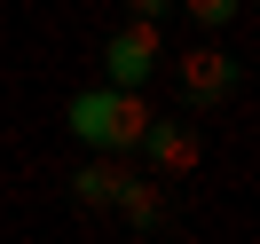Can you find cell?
Listing matches in <instances>:
<instances>
[{
  "instance_id": "6",
  "label": "cell",
  "mask_w": 260,
  "mask_h": 244,
  "mask_svg": "<svg viewBox=\"0 0 260 244\" xmlns=\"http://www.w3.org/2000/svg\"><path fill=\"white\" fill-rule=\"evenodd\" d=\"M118 213H126V228H166V189L158 181H142V173H126L118 181V197H111Z\"/></svg>"
},
{
  "instance_id": "7",
  "label": "cell",
  "mask_w": 260,
  "mask_h": 244,
  "mask_svg": "<svg viewBox=\"0 0 260 244\" xmlns=\"http://www.w3.org/2000/svg\"><path fill=\"white\" fill-rule=\"evenodd\" d=\"M174 8H189L197 32H221V24H237V16H244V0H174Z\"/></svg>"
},
{
  "instance_id": "8",
  "label": "cell",
  "mask_w": 260,
  "mask_h": 244,
  "mask_svg": "<svg viewBox=\"0 0 260 244\" xmlns=\"http://www.w3.org/2000/svg\"><path fill=\"white\" fill-rule=\"evenodd\" d=\"M166 8H174V0H126V16H134V24H158Z\"/></svg>"
},
{
  "instance_id": "2",
  "label": "cell",
  "mask_w": 260,
  "mask_h": 244,
  "mask_svg": "<svg viewBox=\"0 0 260 244\" xmlns=\"http://www.w3.org/2000/svg\"><path fill=\"white\" fill-rule=\"evenodd\" d=\"M158 63H166L158 24H118V32H111V48H103V87H134V95H142Z\"/></svg>"
},
{
  "instance_id": "5",
  "label": "cell",
  "mask_w": 260,
  "mask_h": 244,
  "mask_svg": "<svg viewBox=\"0 0 260 244\" xmlns=\"http://www.w3.org/2000/svg\"><path fill=\"white\" fill-rule=\"evenodd\" d=\"M118 181H126V158H95L87 150V165L71 173V197H79L87 213H111V197H118Z\"/></svg>"
},
{
  "instance_id": "1",
  "label": "cell",
  "mask_w": 260,
  "mask_h": 244,
  "mask_svg": "<svg viewBox=\"0 0 260 244\" xmlns=\"http://www.w3.org/2000/svg\"><path fill=\"white\" fill-rule=\"evenodd\" d=\"M150 118H158V111H150L134 87H79V95L63 102V126L79 134L95 158H126V150H142Z\"/></svg>"
},
{
  "instance_id": "4",
  "label": "cell",
  "mask_w": 260,
  "mask_h": 244,
  "mask_svg": "<svg viewBox=\"0 0 260 244\" xmlns=\"http://www.w3.org/2000/svg\"><path fill=\"white\" fill-rule=\"evenodd\" d=\"M142 158H150V173L181 181V173H197L205 142H197V126H181V118H150V134H142Z\"/></svg>"
},
{
  "instance_id": "3",
  "label": "cell",
  "mask_w": 260,
  "mask_h": 244,
  "mask_svg": "<svg viewBox=\"0 0 260 244\" xmlns=\"http://www.w3.org/2000/svg\"><path fill=\"white\" fill-rule=\"evenodd\" d=\"M237 87H244V63H237L229 48L205 40V48L181 55V102H189V111H213V102H229Z\"/></svg>"
}]
</instances>
